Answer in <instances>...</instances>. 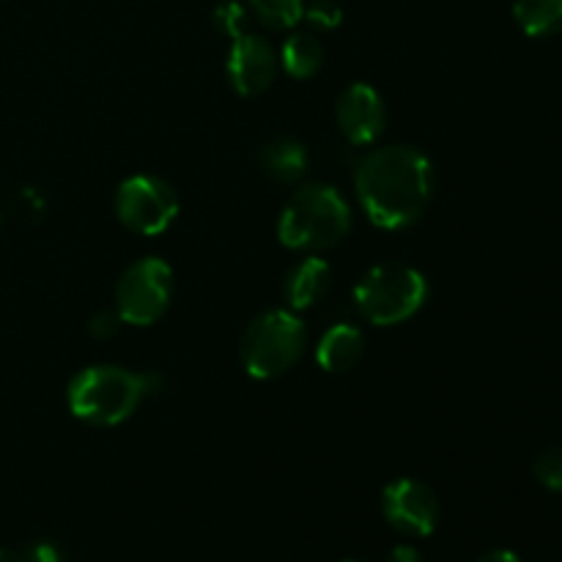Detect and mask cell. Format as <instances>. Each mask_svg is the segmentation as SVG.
<instances>
[{
    "instance_id": "4",
    "label": "cell",
    "mask_w": 562,
    "mask_h": 562,
    "mask_svg": "<svg viewBox=\"0 0 562 562\" xmlns=\"http://www.w3.org/2000/svg\"><path fill=\"white\" fill-rule=\"evenodd\" d=\"M428 296V280L406 263H379L355 285V305L373 327H395L415 316Z\"/></svg>"
},
{
    "instance_id": "16",
    "label": "cell",
    "mask_w": 562,
    "mask_h": 562,
    "mask_svg": "<svg viewBox=\"0 0 562 562\" xmlns=\"http://www.w3.org/2000/svg\"><path fill=\"white\" fill-rule=\"evenodd\" d=\"M250 9L272 31H289L305 16V0H250Z\"/></svg>"
},
{
    "instance_id": "14",
    "label": "cell",
    "mask_w": 562,
    "mask_h": 562,
    "mask_svg": "<svg viewBox=\"0 0 562 562\" xmlns=\"http://www.w3.org/2000/svg\"><path fill=\"white\" fill-rule=\"evenodd\" d=\"M280 64L294 80H311L324 64V44L313 33H291L280 49Z\"/></svg>"
},
{
    "instance_id": "9",
    "label": "cell",
    "mask_w": 562,
    "mask_h": 562,
    "mask_svg": "<svg viewBox=\"0 0 562 562\" xmlns=\"http://www.w3.org/2000/svg\"><path fill=\"white\" fill-rule=\"evenodd\" d=\"M225 71L234 86L236 93L241 97H258L267 91L278 75V53L267 38L256 36V33H241L231 42L228 60H225Z\"/></svg>"
},
{
    "instance_id": "6",
    "label": "cell",
    "mask_w": 562,
    "mask_h": 562,
    "mask_svg": "<svg viewBox=\"0 0 562 562\" xmlns=\"http://www.w3.org/2000/svg\"><path fill=\"white\" fill-rule=\"evenodd\" d=\"M173 300V269L162 258L148 256L132 263L115 285V313L130 327H151Z\"/></svg>"
},
{
    "instance_id": "24",
    "label": "cell",
    "mask_w": 562,
    "mask_h": 562,
    "mask_svg": "<svg viewBox=\"0 0 562 562\" xmlns=\"http://www.w3.org/2000/svg\"><path fill=\"white\" fill-rule=\"evenodd\" d=\"M346 562H366V560H346Z\"/></svg>"
},
{
    "instance_id": "21",
    "label": "cell",
    "mask_w": 562,
    "mask_h": 562,
    "mask_svg": "<svg viewBox=\"0 0 562 562\" xmlns=\"http://www.w3.org/2000/svg\"><path fill=\"white\" fill-rule=\"evenodd\" d=\"M387 562H426V558L415 547H395Z\"/></svg>"
},
{
    "instance_id": "2",
    "label": "cell",
    "mask_w": 562,
    "mask_h": 562,
    "mask_svg": "<svg viewBox=\"0 0 562 562\" xmlns=\"http://www.w3.org/2000/svg\"><path fill=\"white\" fill-rule=\"evenodd\" d=\"M151 393V376L119 366H91L77 373L66 390V404L77 420L110 428L130 420Z\"/></svg>"
},
{
    "instance_id": "8",
    "label": "cell",
    "mask_w": 562,
    "mask_h": 562,
    "mask_svg": "<svg viewBox=\"0 0 562 562\" xmlns=\"http://www.w3.org/2000/svg\"><path fill=\"white\" fill-rule=\"evenodd\" d=\"M382 514L387 525L404 536L426 538L439 525V499L426 483L415 477H398L384 486Z\"/></svg>"
},
{
    "instance_id": "10",
    "label": "cell",
    "mask_w": 562,
    "mask_h": 562,
    "mask_svg": "<svg viewBox=\"0 0 562 562\" xmlns=\"http://www.w3.org/2000/svg\"><path fill=\"white\" fill-rule=\"evenodd\" d=\"M340 132L351 146H371L384 135L387 126V108L382 93L368 82H355L338 97L335 108Z\"/></svg>"
},
{
    "instance_id": "11",
    "label": "cell",
    "mask_w": 562,
    "mask_h": 562,
    "mask_svg": "<svg viewBox=\"0 0 562 562\" xmlns=\"http://www.w3.org/2000/svg\"><path fill=\"white\" fill-rule=\"evenodd\" d=\"M333 285V267L324 258L307 256L285 274L283 296L289 302V311H307L316 305Z\"/></svg>"
},
{
    "instance_id": "13",
    "label": "cell",
    "mask_w": 562,
    "mask_h": 562,
    "mask_svg": "<svg viewBox=\"0 0 562 562\" xmlns=\"http://www.w3.org/2000/svg\"><path fill=\"white\" fill-rule=\"evenodd\" d=\"M263 173L278 184H296L307 173V148L294 137H272L258 151Z\"/></svg>"
},
{
    "instance_id": "17",
    "label": "cell",
    "mask_w": 562,
    "mask_h": 562,
    "mask_svg": "<svg viewBox=\"0 0 562 562\" xmlns=\"http://www.w3.org/2000/svg\"><path fill=\"white\" fill-rule=\"evenodd\" d=\"M538 483L547 486L549 492H562V445L547 448L538 453L536 464H532Z\"/></svg>"
},
{
    "instance_id": "20",
    "label": "cell",
    "mask_w": 562,
    "mask_h": 562,
    "mask_svg": "<svg viewBox=\"0 0 562 562\" xmlns=\"http://www.w3.org/2000/svg\"><path fill=\"white\" fill-rule=\"evenodd\" d=\"M121 324H124V322H121V316L115 311H99L97 316L91 318V324H88V329H91L93 338L108 340V338H113L115 333H119Z\"/></svg>"
},
{
    "instance_id": "5",
    "label": "cell",
    "mask_w": 562,
    "mask_h": 562,
    "mask_svg": "<svg viewBox=\"0 0 562 562\" xmlns=\"http://www.w3.org/2000/svg\"><path fill=\"white\" fill-rule=\"evenodd\" d=\"M305 344V324L294 311H267L245 329L239 360L252 379H278L300 362Z\"/></svg>"
},
{
    "instance_id": "7",
    "label": "cell",
    "mask_w": 562,
    "mask_h": 562,
    "mask_svg": "<svg viewBox=\"0 0 562 562\" xmlns=\"http://www.w3.org/2000/svg\"><path fill=\"white\" fill-rule=\"evenodd\" d=\"M115 214L132 234L159 236L179 217V195L159 176H130L115 190Z\"/></svg>"
},
{
    "instance_id": "15",
    "label": "cell",
    "mask_w": 562,
    "mask_h": 562,
    "mask_svg": "<svg viewBox=\"0 0 562 562\" xmlns=\"http://www.w3.org/2000/svg\"><path fill=\"white\" fill-rule=\"evenodd\" d=\"M514 20L527 36H554L562 31V0H516Z\"/></svg>"
},
{
    "instance_id": "3",
    "label": "cell",
    "mask_w": 562,
    "mask_h": 562,
    "mask_svg": "<svg viewBox=\"0 0 562 562\" xmlns=\"http://www.w3.org/2000/svg\"><path fill=\"white\" fill-rule=\"evenodd\" d=\"M351 228V209L333 184H305L285 201L278 239L289 250H329Z\"/></svg>"
},
{
    "instance_id": "23",
    "label": "cell",
    "mask_w": 562,
    "mask_h": 562,
    "mask_svg": "<svg viewBox=\"0 0 562 562\" xmlns=\"http://www.w3.org/2000/svg\"><path fill=\"white\" fill-rule=\"evenodd\" d=\"M0 562H27V558L11 552V549H0Z\"/></svg>"
},
{
    "instance_id": "19",
    "label": "cell",
    "mask_w": 562,
    "mask_h": 562,
    "mask_svg": "<svg viewBox=\"0 0 562 562\" xmlns=\"http://www.w3.org/2000/svg\"><path fill=\"white\" fill-rule=\"evenodd\" d=\"M305 20L313 27H318V31H335L340 25V20H344V11H340V5L335 0H313L305 9Z\"/></svg>"
},
{
    "instance_id": "1",
    "label": "cell",
    "mask_w": 562,
    "mask_h": 562,
    "mask_svg": "<svg viewBox=\"0 0 562 562\" xmlns=\"http://www.w3.org/2000/svg\"><path fill=\"white\" fill-rule=\"evenodd\" d=\"M357 201L376 228L404 231L426 214L434 198V165L412 146H384L360 159Z\"/></svg>"
},
{
    "instance_id": "18",
    "label": "cell",
    "mask_w": 562,
    "mask_h": 562,
    "mask_svg": "<svg viewBox=\"0 0 562 562\" xmlns=\"http://www.w3.org/2000/svg\"><path fill=\"white\" fill-rule=\"evenodd\" d=\"M214 25H217L220 33H225V36L236 38L245 33L247 27V11L245 5L236 3V0H228V3H220L217 9H214Z\"/></svg>"
},
{
    "instance_id": "22",
    "label": "cell",
    "mask_w": 562,
    "mask_h": 562,
    "mask_svg": "<svg viewBox=\"0 0 562 562\" xmlns=\"http://www.w3.org/2000/svg\"><path fill=\"white\" fill-rule=\"evenodd\" d=\"M475 562H521V560L516 558L514 552H508V549H494V552H486L481 560H475Z\"/></svg>"
},
{
    "instance_id": "12",
    "label": "cell",
    "mask_w": 562,
    "mask_h": 562,
    "mask_svg": "<svg viewBox=\"0 0 562 562\" xmlns=\"http://www.w3.org/2000/svg\"><path fill=\"white\" fill-rule=\"evenodd\" d=\"M366 355V335L355 324H335L322 335L316 346V362L327 373H346Z\"/></svg>"
}]
</instances>
